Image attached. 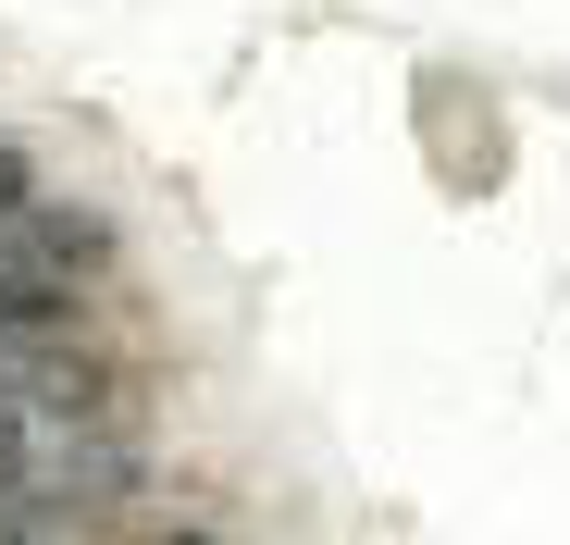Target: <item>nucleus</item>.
I'll return each instance as SVG.
<instances>
[{"label":"nucleus","mask_w":570,"mask_h":545,"mask_svg":"<svg viewBox=\"0 0 570 545\" xmlns=\"http://www.w3.org/2000/svg\"><path fill=\"white\" fill-rule=\"evenodd\" d=\"M174 545H212V533H174Z\"/></svg>","instance_id":"7ed1b4c3"},{"label":"nucleus","mask_w":570,"mask_h":545,"mask_svg":"<svg viewBox=\"0 0 570 545\" xmlns=\"http://www.w3.org/2000/svg\"><path fill=\"white\" fill-rule=\"evenodd\" d=\"M13 211H38V174H26V149H13V137H0V224H13Z\"/></svg>","instance_id":"f257e3e1"},{"label":"nucleus","mask_w":570,"mask_h":545,"mask_svg":"<svg viewBox=\"0 0 570 545\" xmlns=\"http://www.w3.org/2000/svg\"><path fill=\"white\" fill-rule=\"evenodd\" d=\"M26 472V409H13V385H0V484Z\"/></svg>","instance_id":"f03ea898"}]
</instances>
